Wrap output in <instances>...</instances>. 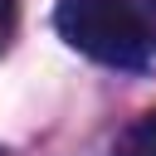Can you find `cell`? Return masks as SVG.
<instances>
[{
	"mask_svg": "<svg viewBox=\"0 0 156 156\" xmlns=\"http://www.w3.org/2000/svg\"><path fill=\"white\" fill-rule=\"evenodd\" d=\"M58 34L107 68H146L151 58V29L127 0H58L54 10Z\"/></svg>",
	"mask_w": 156,
	"mask_h": 156,
	"instance_id": "obj_1",
	"label": "cell"
},
{
	"mask_svg": "<svg viewBox=\"0 0 156 156\" xmlns=\"http://www.w3.org/2000/svg\"><path fill=\"white\" fill-rule=\"evenodd\" d=\"M117 156H156V107L141 112V117L117 136Z\"/></svg>",
	"mask_w": 156,
	"mask_h": 156,
	"instance_id": "obj_2",
	"label": "cell"
},
{
	"mask_svg": "<svg viewBox=\"0 0 156 156\" xmlns=\"http://www.w3.org/2000/svg\"><path fill=\"white\" fill-rule=\"evenodd\" d=\"M10 34H15V0H0V49L10 44Z\"/></svg>",
	"mask_w": 156,
	"mask_h": 156,
	"instance_id": "obj_3",
	"label": "cell"
},
{
	"mask_svg": "<svg viewBox=\"0 0 156 156\" xmlns=\"http://www.w3.org/2000/svg\"><path fill=\"white\" fill-rule=\"evenodd\" d=\"M151 15H156V0H151ZM151 39H156V24H151Z\"/></svg>",
	"mask_w": 156,
	"mask_h": 156,
	"instance_id": "obj_4",
	"label": "cell"
}]
</instances>
